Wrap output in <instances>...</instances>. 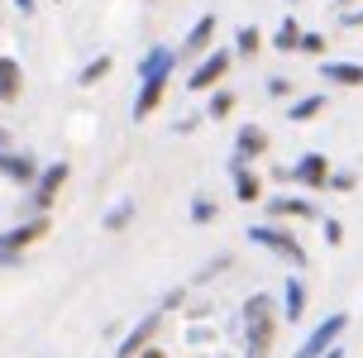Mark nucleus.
Instances as JSON below:
<instances>
[{"label":"nucleus","mask_w":363,"mask_h":358,"mask_svg":"<svg viewBox=\"0 0 363 358\" xmlns=\"http://www.w3.org/2000/svg\"><path fill=\"white\" fill-rule=\"evenodd\" d=\"M172 67H177V48H148L144 62H139V96H134V120H148L153 110L163 106V91L172 82Z\"/></svg>","instance_id":"1"},{"label":"nucleus","mask_w":363,"mask_h":358,"mask_svg":"<svg viewBox=\"0 0 363 358\" xmlns=\"http://www.w3.org/2000/svg\"><path fill=\"white\" fill-rule=\"evenodd\" d=\"M272 340H277V306L272 296H249L244 301V358H268Z\"/></svg>","instance_id":"2"},{"label":"nucleus","mask_w":363,"mask_h":358,"mask_svg":"<svg viewBox=\"0 0 363 358\" xmlns=\"http://www.w3.org/2000/svg\"><path fill=\"white\" fill-rule=\"evenodd\" d=\"M48 215H24L19 225H10V230H0V268H10V263H19L24 253L34 249L38 239L48 234Z\"/></svg>","instance_id":"3"},{"label":"nucleus","mask_w":363,"mask_h":358,"mask_svg":"<svg viewBox=\"0 0 363 358\" xmlns=\"http://www.w3.org/2000/svg\"><path fill=\"white\" fill-rule=\"evenodd\" d=\"M249 244L277 253V258H282V263H291V268H306V263H311V258H306V244H301L291 230H282V225H254V230H249Z\"/></svg>","instance_id":"4"},{"label":"nucleus","mask_w":363,"mask_h":358,"mask_svg":"<svg viewBox=\"0 0 363 358\" xmlns=\"http://www.w3.org/2000/svg\"><path fill=\"white\" fill-rule=\"evenodd\" d=\"M345 330H349V311H330L325 320H320L306 340H301V349H296L291 358H325L330 349L340 344V335H345Z\"/></svg>","instance_id":"5"},{"label":"nucleus","mask_w":363,"mask_h":358,"mask_svg":"<svg viewBox=\"0 0 363 358\" xmlns=\"http://www.w3.org/2000/svg\"><path fill=\"white\" fill-rule=\"evenodd\" d=\"M72 177V167L67 162H48L43 172H38V181L29 186V215H48L53 211V201L62 196V181Z\"/></svg>","instance_id":"6"},{"label":"nucleus","mask_w":363,"mask_h":358,"mask_svg":"<svg viewBox=\"0 0 363 358\" xmlns=\"http://www.w3.org/2000/svg\"><path fill=\"white\" fill-rule=\"evenodd\" d=\"M277 177L291 181V186H301V191H325V181H330V158H325V153H301V158L291 162V167H282Z\"/></svg>","instance_id":"7"},{"label":"nucleus","mask_w":363,"mask_h":358,"mask_svg":"<svg viewBox=\"0 0 363 358\" xmlns=\"http://www.w3.org/2000/svg\"><path fill=\"white\" fill-rule=\"evenodd\" d=\"M230 67H235V53H230V48H211V53H206L196 67H191L186 86H191V91H206V96H211V91H220V82L230 77Z\"/></svg>","instance_id":"8"},{"label":"nucleus","mask_w":363,"mask_h":358,"mask_svg":"<svg viewBox=\"0 0 363 358\" xmlns=\"http://www.w3.org/2000/svg\"><path fill=\"white\" fill-rule=\"evenodd\" d=\"M163 311H148L144 320L134 325V330H129L125 340H120V349H115V358H139L144 354V349H153V340H158V330H163Z\"/></svg>","instance_id":"9"},{"label":"nucleus","mask_w":363,"mask_h":358,"mask_svg":"<svg viewBox=\"0 0 363 358\" xmlns=\"http://www.w3.org/2000/svg\"><path fill=\"white\" fill-rule=\"evenodd\" d=\"M38 172H43V167H38L34 153H19V148H0V177H10L15 186H24V191H29V186L38 181Z\"/></svg>","instance_id":"10"},{"label":"nucleus","mask_w":363,"mask_h":358,"mask_svg":"<svg viewBox=\"0 0 363 358\" xmlns=\"http://www.w3.org/2000/svg\"><path fill=\"white\" fill-rule=\"evenodd\" d=\"M211 48H216V15H201L196 24L186 29V38L177 43V57H196V62H201Z\"/></svg>","instance_id":"11"},{"label":"nucleus","mask_w":363,"mask_h":358,"mask_svg":"<svg viewBox=\"0 0 363 358\" xmlns=\"http://www.w3.org/2000/svg\"><path fill=\"white\" fill-rule=\"evenodd\" d=\"M268 215H272V225H277V220H320V206H315L311 196L287 191V196H272L268 201Z\"/></svg>","instance_id":"12"},{"label":"nucleus","mask_w":363,"mask_h":358,"mask_svg":"<svg viewBox=\"0 0 363 358\" xmlns=\"http://www.w3.org/2000/svg\"><path fill=\"white\" fill-rule=\"evenodd\" d=\"M268 153V129L263 125H239L235 134V162H254Z\"/></svg>","instance_id":"13"},{"label":"nucleus","mask_w":363,"mask_h":358,"mask_svg":"<svg viewBox=\"0 0 363 358\" xmlns=\"http://www.w3.org/2000/svg\"><path fill=\"white\" fill-rule=\"evenodd\" d=\"M230 177H235V196L244 201V206H254V201L263 196V177H258L249 162H235V158H230Z\"/></svg>","instance_id":"14"},{"label":"nucleus","mask_w":363,"mask_h":358,"mask_svg":"<svg viewBox=\"0 0 363 358\" xmlns=\"http://www.w3.org/2000/svg\"><path fill=\"white\" fill-rule=\"evenodd\" d=\"M19 96H24V67L0 53V106H15Z\"/></svg>","instance_id":"15"},{"label":"nucleus","mask_w":363,"mask_h":358,"mask_svg":"<svg viewBox=\"0 0 363 358\" xmlns=\"http://www.w3.org/2000/svg\"><path fill=\"white\" fill-rule=\"evenodd\" d=\"M306 282L301 277H287V286H282V320L291 325H301V315H306Z\"/></svg>","instance_id":"16"},{"label":"nucleus","mask_w":363,"mask_h":358,"mask_svg":"<svg viewBox=\"0 0 363 358\" xmlns=\"http://www.w3.org/2000/svg\"><path fill=\"white\" fill-rule=\"evenodd\" d=\"M320 77H325L330 86H363V62H349V57H340V62H325L320 67Z\"/></svg>","instance_id":"17"},{"label":"nucleus","mask_w":363,"mask_h":358,"mask_svg":"<svg viewBox=\"0 0 363 358\" xmlns=\"http://www.w3.org/2000/svg\"><path fill=\"white\" fill-rule=\"evenodd\" d=\"M325 106H330V96H320V91H315V96H301L296 106H287V120L291 125H306V120H315Z\"/></svg>","instance_id":"18"},{"label":"nucleus","mask_w":363,"mask_h":358,"mask_svg":"<svg viewBox=\"0 0 363 358\" xmlns=\"http://www.w3.org/2000/svg\"><path fill=\"white\" fill-rule=\"evenodd\" d=\"M134 211H139V201H134V196H125V201H115V206L106 211V220H101V225H106L110 234H120V230L129 225V220H134Z\"/></svg>","instance_id":"19"},{"label":"nucleus","mask_w":363,"mask_h":358,"mask_svg":"<svg viewBox=\"0 0 363 358\" xmlns=\"http://www.w3.org/2000/svg\"><path fill=\"white\" fill-rule=\"evenodd\" d=\"M272 48H277V53H296V48H301V24H296L291 15L277 24V34H272Z\"/></svg>","instance_id":"20"},{"label":"nucleus","mask_w":363,"mask_h":358,"mask_svg":"<svg viewBox=\"0 0 363 358\" xmlns=\"http://www.w3.org/2000/svg\"><path fill=\"white\" fill-rule=\"evenodd\" d=\"M258 48H263V34H258L254 24H244V29L235 34V48H230V53H235V57H254Z\"/></svg>","instance_id":"21"},{"label":"nucleus","mask_w":363,"mask_h":358,"mask_svg":"<svg viewBox=\"0 0 363 358\" xmlns=\"http://www.w3.org/2000/svg\"><path fill=\"white\" fill-rule=\"evenodd\" d=\"M239 101L235 96H230V91L220 86V91H211V96H206V115H211V120H225V115H230V110H235Z\"/></svg>","instance_id":"22"},{"label":"nucleus","mask_w":363,"mask_h":358,"mask_svg":"<svg viewBox=\"0 0 363 358\" xmlns=\"http://www.w3.org/2000/svg\"><path fill=\"white\" fill-rule=\"evenodd\" d=\"M106 72H110V53H101V57H91L86 67L77 72V82H82V86H96V82H101Z\"/></svg>","instance_id":"23"},{"label":"nucleus","mask_w":363,"mask_h":358,"mask_svg":"<svg viewBox=\"0 0 363 358\" xmlns=\"http://www.w3.org/2000/svg\"><path fill=\"white\" fill-rule=\"evenodd\" d=\"M186 215H191V225H211V220L220 215V206L211 196H191V211H186Z\"/></svg>","instance_id":"24"},{"label":"nucleus","mask_w":363,"mask_h":358,"mask_svg":"<svg viewBox=\"0 0 363 358\" xmlns=\"http://www.w3.org/2000/svg\"><path fill=\"white\" fill-rule=\"evenodd\" d=\"M296 53L320 57V53H325V34H320V29H301V48H296Z\"/></svg>","instance_id":"25"},{"label":"nucleus","mask_w":363,"mask_h":358,"mask_svg":"<svg viewBox=\"0 0 363 358\" xmlns=\"http://www.w3.org/2000/svg\"><path fill=\"white\" fill-rule=\"evenodd\" d=\"M354 186H359V177H354V172H335V167H330L325 191H340V196H345V191H354Z\"/></svg>","instance_id":"26"},{"label":"nucleus","mask_w":363,"mask_h":358,"mask_svg":"<svg viewBox=\"0 0 363 358\" xmlns=\"http://www.w3.org/2000/svg\"><path fill=\"white\" fill-rule=\"evenodd\" d=\"M320 234H325L330 249H340V244H345V225H340V220H320Z\"/></svg>","instance_id":"27"},{"label":"nucleus","mask_w":363,"mask_h":358,"mask_svg":"<svg viewBox=\"0 0 363 358\" xmlns=\"http://www.w3.org/2000/svg\"><path fill=\"white\" fill-rule=\"evenodd\" d=\"M340 24L345 29H363V10H340Z\"/></svg>","instance_id":"28"},{"label":"nucleus","mask_w":363,"mask_h":358,"mask_svg":"<svg viewBox=\"0 0 363 358\" xmlns=\"http://www.w3.org/2000/svg\"><path fill=\"white\" fill-rule=\"evenodd\" d=\"M287 91H291L287 77H272V82H268V96H287Z\"/></svg>","instance_id":"29"},{"label":"nucleus","mask_w":363,"mask_h":358,"mask_svg":"<svg viewBox=\"0 0 363 358\" xmlns=\"http://www.w3.org/2000/svg\"><path fill=\"white\" fill-rule=\"evenodd\" d=\"M34 5H38V0H15V10H19V15H34Z\"/></svg>","instance_id":"30"},{"label":"nucleus","mask_w":363,"mask_h":358,"mask_svg":"<svg viewBox=\"0 0 363 358\" xmlns=\"http://www.w3.org/2000/svg\"><path fill=\"white\" fill-rule=\"evenodd\" d=\"M0 148H10V129L0 125Z\"/></svg>","instance_id":"31"},{"label":"nucleus","mask_w":363,"mask_h":358,"mask_svg":"<svg viewBox=\"0 0 363 358\" xmlns=\"http://www.w3.org/2000/svg\"><path fill=\"white\" fill-rule=\"evenodd\" d=\"M139 358H163V349H144V354H139Z\"/></svg>","instance_id":"32"},{"label":"nucleus","mask_w":363,"mask_h":358,"mask_svg":"<svg viewBox=\"0 0 363 358\" xmlns=\"http://www.w3.org/2000/svg\"><path fill=\"white\" fill-rule=\"evenodd\" d=\"M325 358H345V349H340V344H335V349H330V354Z\"/></svg>","instance_id":"33"},{"label":"nucleus","mask_w":363,"mask_h":358,"mask_svg":"<svg viewBox=\"0 0 363 358\" xmlns=\"http://www.w3.org/2000/svg\"><path fill=\"white\" fill-rule=\"evenodd\" d=\"M335 5H340V10H349V5H354V0H335Z\"/></svg>","instance_id":"34"},{"label":"nucleus","mask_w":363,"mask_h":358,"mask_svg":"<svg viewBox=\"0 0 363 358\" xmlns=\"http://www.w3.org/2000/svg\"><path fill=\"white\" fill-rule=\"evenodd\" d=\"M291 5H301V0H291Z\"/></svg>","instance_id":"35"}]
</instances>
